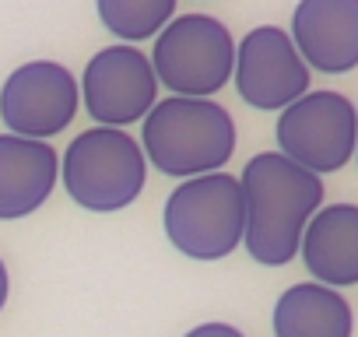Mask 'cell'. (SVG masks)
Segmentation results:
<instances>
[{
	"label": "cell",
	"mask_w": 358,
	"mask_h": 337,
	"mask_svg": "<svg viewBox=\"0 0 358 337\" xmlns=\"http://www.w3.org/2000/svg\"><path fill=\"white\" fill-rule=\"evenodd\" d=\"M8 292H11V278H8V264L0 260V309L8 306Z\"/></svg>",
	"instance_id": "2e32d148"
},
{
	"label": "cell",
	"mask_w": 358,
	"mask_h": 337,
	"mask_svg": "<svg viewBox=\"0 0 358 337\" xmlns=\"http://www.w3.org/2000/svg\"><path fill=\"white\" fill-rule=\"evenodd\" d=\"M278 151L302 165L313 176H330L355 158L358 148V106L330 88L306 92L299 102L281 109L278 127Z\"/></svg>",
	"instance_id": "8992f818"
},
{
	"label": "cell",
	"mask_w": 358,
	"mask_h": 337,
	"mask_svg": "<svg viewBox=\"0 0 358 337\" xmlns=\"http://www.w3.org/2000/svg\"><path fill=\"white\" fill-rule=\"evenodd\" d=\"M162 229L179 253L201 264L236 253L246 232V201L239 176L208 173L183 180L165 201Z\"/></svg>",
	"instance_id": "277c9868"
},
{
	"label": "cell",
	"mask_w": 358,
	"mask_h": 337,
	"mask_svg": "<svg viewBox=\"0 0 358 337\" xmlns=\"http://www.w3.org/2000/svg\"><path fill=\"white\" fill-rule=\"evenodd\" d=\"M60 183L67 197L92 215L130 208L148 183V158L141 141L113 127L81 130L60 155Z\"/></svg>",
	"instance_id": "3957f363"
},
{
	"label": "cell",
	"mask_w": 358,
	"mask_h": 337,
	"mask_svg": "<svg viewBox=\"0 0 358 337\" xmlns=\"http://www.w3.org/2000/svg\"><path fill=\"white\" fill-rule=\"evenodd\" d=\"M183 337H246L239 327H232V323H218V320H211V323H201V327H194V330H187Z\"/></svg>",
	"instance_id": "9a60e30c"
},
{
	"label": "cell",
	"mask_w": 358,
	"mask_h": 337,
	"mask_svg": "<svg viewBox=\"0 0 358 337\" xmlns=\"http://www.w3.org/2000/svg\"><path fill=\"white\" fill-rule=\"evenodd\" d=\"M299 257L316 285L337 292L358 285V204H323L302 232Z\"/></svg>",
	"instance_id": "7c38bea8"
},
{
	"label": "cell",
	"mask_w": 358,
	"mask_h": 337,
	"mask_svg": "<svg viewBox=\"0 0 358 337\" xmlns=\"http://www.w3.org/2000/svg\"><path fill=\"white\" fill-rule=\"evenodd\" d=\"M60 155L50 141L0 134V222L36 215L57 190Z\"/></svg>",
	"instance_id": "8fae6325"
},
{
	"label": "cell",
	"mask_w": 358,
	"mask_h": 337,
	"mask_svg": "<svg viewBox=\"0 0 358 337\" xmlns=\"http://www.w3.org/2000/svg\"><path fill=\"white\" fill-rule=\"evenodd\" d=\"M151 71L158 85L183 99H211L232 81L236 39L215 15H179L151 46Z\"/></svg>",
	"instance_id": "5b68a950"
},
{
	"label": "cell",
	"mask_w": 358,
	"mask_h": 337,
	"mask_svg": "<svg viewBox=\"0 0 358 337\" xmlns=\"http://www.w3.org/2000/svg\"><path fill=\"white\" fill-rule=\"evenodd\" d=\"M232 85L246 106L260 113H281L309 92L313 71L285 29L257 25L236 43Z\"/></svg>",
	"instance_id": "ba28073f"
},
{
	"label": "cell",
	"mask_w": 358,
	"mask_h": 337,
	"mask_svg": "<svg viewBox=\"0 0 358 337\" xmlns=\"http://www.w3.org/2000/svg\"><path fill=\"white\" fill-rule=\"evenodd\" d=\"M78 88H81L85 113L99 127H113V130L141 123L158 102V78L151 71L148 53L127 43L99 50L85 64Z\"/></svg>",
	"instance_id": "9c48e42d"
},
{
	"label": "cell",
	"mask_w": 358,
	"mask_h": 337,
	"mask_svg": "<svg viewBox=\"0 0 358 337\" xmlns=\"http://www.w3.org/2000/svg\"><path fill=\"white\" fill-rule=\"evenodd\" d=\"M81 109V88L67 64L29 60L0 85V120L8 134L50 141L64 134Z\"/></svg>",
	"instance_id": "52a82bcc"
},
{
	"label": "cell",
	"mask_w": 358,
	"mask_h": 337,
	"mask_svg": "<svg viewBox=\"0 0 358 337\" xmlns=\"http://www.w3.org/2000/svg\"><path fill=\"white\" fill-rule=\"evenodd\" d=\"M246 253L264 267H285L299 257L309 218L323 208V180L288 162L281 151H260L243 165Z\"/></svg>",
	"instance_id": "6da1fadb"
},
{
	"label": "cell",
	"mask_w": 358,
	"mask_h": 337,
	"mask_svg": "<svg viewBox=\"0 0 358 337\" xmlns=\"http://www.w3.org/2000/svg\"><path fill=\"white\" fill-rule=\"evenodd\" d=\"M274 337H351L355 313L337 288L299 281L274 302Z\"/></svg>",
	"instance_id": "4fadbf2b"
},
{
	"label": "cell",
	"mask_w": 358,
	"mask_h": 337,
	"mask_svg": "<svg viewBox=\"0 0 358 337\" xmlns=\"http://www.w3.org/2000/svg\"><path fill=\"white\" fill-rule=\"evenodd\" d=\"M236 144V120L215 99L169 95L151 106L141 127V151L148 165L176 180L225 173Z\"/></svg>",
	"instance_id": "7a4b0ae2"
},
{
	"label": "cell",
	"mask_w": 358,
	"mask_h": 337,
	"mask_svg": "<svg viewBox=\"0 0 358 337\" xmlns=\"http://www.w3.org/2000/svg\"><path fill=\"white\" fill-rule=\"evenodd\" d=\"M288 36L309 71L351 74L358 67V0H299Z\"/></svg>",
	"instance_id": "30bf717a"
},
{
	"label": "cell",
	"mask_w": 358,
	"mask_h": 337,
	"mask_svg": "<svg viewBox=\"0 0 358 337\" xmlns=\"http://www.w3.org/2000/svg\"><path fill=\"white\" fill-rule=\"evenodd\" d=\"M179 0H95L99 22L127 46L155 39L172 18Z\"/></svg>",
	"instance_id": "5bb4252c"
},
{
	"label": "cell",
	"mask_w": 358,
	"mask_h": 337,
	"mask_svg": "<svg viewBox=\"0 0 358 337\" xmlns=\"http://www.w3.org/2000/svg\"><path fill=\"white\" fill-rule=\"evenodd\" d=\"M355 162H358V148H355Z\"/></svg>",
	"instance_id": "e0dca14e"
}]
</instances>
